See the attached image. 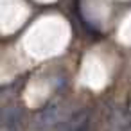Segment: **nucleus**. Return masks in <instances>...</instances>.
Listing matches in <instances>:
<instances>
[{"label": "nucleus", "mask_w": 131, "mask_h": 131, "mask_svg": "<svg viewBox=\"0 0 131 131\" xmlns=\"http://www.w3.org/2000/svg\"><path fill=\"white\" fill-rule=\"evenodd\" d=\"M11 120L15 122V126H18V122H20V111L15 110V108L4 111V126H6V127L11 126Z\"/></svg>", "instance_id": "f257e3e1"}]
</instances>
